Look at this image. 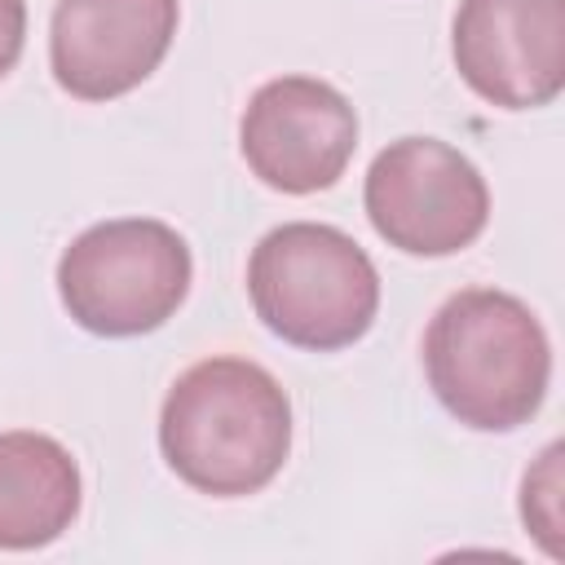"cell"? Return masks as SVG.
<instances>
[{"instance_id": "obj_1", "label": "cell", "mask_w": 565, "mask_h": 565, "mask_svg": "<svg viewBox=\"0 0 565 565\" xmlns=\"http://www.w3.org/2000/svg\"><path fill=\"white\" fill-rule=\"evenodd\" d=\"M159 450L199 494H256L287 463L291 402L260 362L203 358L181 371L163 397Z\"/></svg>"}, {"instance_id": "obj_2", "label": "cell", "mask_w": 565, "mask_h": 565, "mask_svg": "<svg viewBox=\"0 0 565 565\" xmlns=\"http://www.w3.org/2000/svg\"><path fill=\"white\" fill-rule=\"evenodd\" d=\"M437 402L477 433H512L547 397L552 344L525 300L499 287L455 291L424 331Z\"/></svg>"}, {"instance_id": "obj_3", "label": "cell", "mask_w": 565, "mask_h": 565, "mask_svg": "<svg viewBox=\"0 0 565 565\" xmlns=\"http://www.w3.org/2000/svg\"><path fill=\"white\" fill-rule=\"evenodd\" d=\"M247 296L278 340L335 353L371 331L380 313V274L344 230L287 221L252 247Z\"/></svg>"}, {"instance_id": "obj_4", "label": "cell", "mask_w": 565, "mask_h": 565, "mask_svg": "<svg viewBox=\"0 0 565 565\" xmlns=\"http://www.w3.org/2000/svg\"><path fill=\"white\" fill-rule=\"evenodd\" d=\"M190 278L185 238L150 216L88 225L57 260V296L71 322L106 340L159 331L181 309Z\"/></svg>"}, {"instance_id": "obj_5", "label": "cell", "mask_w": 565, "mask_h": 565, "mask_svg": "<svg viewBox=\"0 0 565 565\" xmlns=\"http://www.w3.org/2000/svg\"><path fill=\"white\" fill-rule=\"evenodd\" d=\"M362 203L375 234L406 256H455L490 221L486 177L437 137L388 141L366 168Z\"/></svg>"}, {"instance_id": "obj_6", "label": "cell", "mask_w": 565, "mask_h": 565, "mask_svg": "<svg viewBox=\"0 0 565 565\" xmlns=\"http://www.w3.org/2000/svg\"><path fill=\"white\" fill-rule=\"evenodd\" d=\"M238 150L269 190L318 194L344 177L358 150V115L327 79L278 75L252 93L238 119Z\"/></svg>"}, {"instance_id": "obj_7", "label": "cell", "mask_w": 565, "mask_h": 565, "mask_svg": "<svg viewBox=\"0 0 565 565\" xmlns=\"http://www.w3.org/2000/svg\"><path fill=\"white\" fill-rule=\"evenodd\" d=\"M459 79L499 110H539L565 88V0H459Z\"/></svg>"}, {"instance_id": "obj_8", "label": "cell", "mask_w": 565, "mask_h": 565, "mask_svg": "<svg viewBox=\"0 0 565 565\" xmlns=\"http://www.w3.org/2000/svg\"><path fill=\"white\" fill-rule=\"evenodd\" d=\"M181 0H57L49 26L53 79L79 102L132 93L168 57Z\"/></svg>"}, {"instance_id": "obj_9", "label": "cell", "mask_w": 565, "mask_h": 565, "mask_svg": "<svg viewBox=\"0 0 565 565\" xmlns=\"http://www.w3.org/2000/svg\"><path fill=\"white\" fill-rule=\"evenodd\" d=\"M84 481L71 450L49 433H0V547L35 552L71 530Z\"/></svg>"}, {"instance_id": "obj_10", "label": "cell", "mask_w": 565, "mask_h": 565, "mask_svg": "<svg viewBox=\"0 0 565 565\" xmlns=\"http://www.w3.org/2000/svg\"><path fill=\"white\" fill-rule=\"evenodd\" d=\"M561 446H547L534 463V472H525V486H521V516L525 525L534 530V539L561 556V543H556V530H561Z\"/></svg>"}, {"instance_id": "obj_11", "label": "cell", "mask_w": 565, "mask_h": 565, "mask_svg": "<svg viewBox=\"0 0 565 565\" xmlns=\"http://www.w3.org/2000/svg\"><path fill=\"white\" fill-rule=\"evenodd\" d=\"M26 44V0H0V79L18 66Z\"/></svg>"}]
</instances>
